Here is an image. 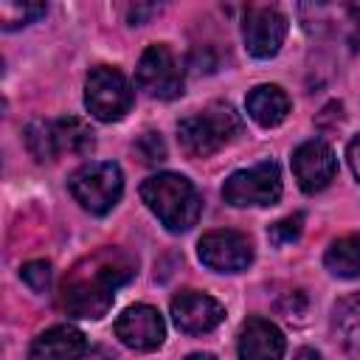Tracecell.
Returning <instances> with one entry per match:
<instances>
[{
    "instance_id": "6da1fadb",
    "label": "cell",
    "mask_w": 360,
    "mask_h": 360,
    "mask_svg": "<svg viewBox=\"0 0 360 360\" xmlns=\"http://www.w3.org/2000/svg\"><path fill=\"white\" fill-rule=\"evenodd\" d=\"M135 273V264L127 253L115 248H101L93 256L82 259L70 276L62 281V309L73 318H87L98 321L101 315L110 312L115 290L127 284Z\"/></svg>"
},
{
    "instance_id": "7a4b0ae2",
    "label": "cell",
    "mask_w": 360,
    "mask_h": 360,
    "mask_svg": "<svg viewBox=\"0 0 360 360\" xmlns=\"http://www.w3.org/2000/svg\"><path fill=\"white\" fill-rule=\"evenodd\" d=\"M141 200L169 233L188 231L191 225H197L200 211H202V200L194 183L174 172H158L146 177L141 183Z\"/></svg>"
},
{
    "instance_id": "3957f363",
    "label": "cell",
    "mask_w": 360,
    "mask_h": 360,
    "mask_svg": "<svg viewBox=\"0 0 360 360\" xmlns=\"http://www.w3.org/2000/svg\"><path fill=\"white\" fill-rule=\"evenodd\" d=\"M242 129V121L236 110L225 101H214L205 110L183 118L177 124V141L180 149L191 158H208L217 149H222L233 135Z\"/></svg>"
},
{
    "instance_id": "277c9868",
    "label": "cell",
    "mask_w": 360,
    "mask_h": 360,
    "mask_svg": "<svg viewBox=\"0 0 360 360\" xmlns=\"http://www.w3.org/2000/svg\"><path fill=\"white\" fill-rule=\"evenodd\" d=\"M68 188L84 211L107 214L124 194V174L112 160H90L70 174Z\"/></svg>"
},
{
    "instance_id": "5b68a950",
    "label": "cell",
    "mask_w": 360,
    "mask_h": 360,
    "mask_svg": "<svg viewBox=\"0 0 360 360\" xmlns=\"http://www.w3.org/2000/svg\"><path fill=\"white\" fill-rule=\"evenodd\" d=\"M222 197L233 208H264L276 205L281 197V169L276 160H262L250 169L228 174L222 183Z\"/></svg>"
},
{
    "instance_id": "8992f818",
    "label": "cell",
    "mask_w": 360,
    "mask_h": 360,
    "mask_svg": "<svg viewBox=\"0 0 360 360\" xmlns=\"http://www.w3.org/2000/svg\"><path fill=\"white\" fill-rule=\"evenodd\" d=\"M84 107L98 121H118L132 107V87L118 68L98 65L84 82Z\"/></svg>"
},
{
    "instance_id": "52a82bcc",
    "label": "cell",
    "mask_w": 360,
    "mask_h": 360,
    "mask_svg": "<svg viewBox=\"0 0 360 360\" xmlns=\"http://www.w3.org/2000/svg\"><path fill=\"white\" fill-rule=\"evenodd\" d=\"M135 84L149 98H160V101L177 98L183 93V68L169 45L158 42L141 53L135 68Z\"/></svg>"
},
{
    "instance_id": "ba28073f",
    "label": "cell",
    "mask_w": 360,
    "mask_h": 360,
    "mask_svg": "<svg viewBox=\"0 0 360 360\" xmlns=\"http://www.w3.org/2000/svg\"><path fill=\"white\" fill-rule=\"evenodd\" d=\"M197 256L208 270L242 273L253 262V242L239 231H208L197 242Z\"/></svg>"
},
{
    "instance_id": "9c48e42d",
    "label": "cell",
    "mask_w": 360,
    "mask_h": 360,
    "mask_svg": "<svg viewBox=\"0 0 360 360\" xmlns=\"http://www.w3.org/2000/svg\"><path fill=\"white\" fill-rule=\"evenodd\" d=\"M287 37V17L273 6H250L242 20V39L250 56L270 59L281 51Z\"/></svg>"
},
{
    "instance_id": "30bf717a",
    "label": "cell",
    "mask_w": 360,
    "mask_h": 360,
    "mask_svg": "<svg viewBox=\"0 0 360 360\" xmlns=\"http://www.w3.org/2000/svg\"><path fill=\"white\" fill-rule=\"evenodd\" d=\"M115 338L135 352H155L166 338L163 315L149 304H132L115 318Z\"/></svg>"
},
{
    "instance_id": "8fae6325",
    "label": "cell",
    "mask_w": 360,
    "mask_h": 360,
    "mask_svg": "<svg viewBox=\"0 0 360 360\" xmlns=\"http://www.w3.org/2000/svg\"><path fill=\"white\" fill-rule=\"evenodd\" d=\"M292 174L298 180L301 191H307V194L323 191L338 174V158H335L332 146L318 141V138L304 141L292 152Z\"/></svg>"
},
{
    "instance_id": "7c38bea8",
    "label": "cell",
    "mask_w": 360,
    "mask_h": 360,
    "mask_svg": "<svg viewBox=\"0 0 360 360\" xmlns=\"http://www.w3.org/2000/svg\"><path fill=\"white\" fill-rule=\"evenodd\" d=\"M222 318H225V307L208 292L183 290L172 298V321L186 335H205L217 329Z\"/></svg>"
},
{
    "instance_id": "4fadbf2b",
    "label": "cell",
    "mask_w": 360,
    "mask_h": 360,
    "mask_svg": "<svg viewBox=\"0 0 360 360\" xmlns=\"http://www.w3.org/2000/svg\"><path fill=\"white\" fill-rule=\"evenodd\" d=\"M287 349L284 332L267 321V318H248L239 329V340H236V352L239 360H281Z\"/></svg>"
},
{
    "instance_id": "5bb4252c",
    "label": "cell",
    "mask_w": 360,
    "mask_h": 360,
    "mask_svg": "<svg viewBox=\"0 0 360 360\" xmlns=\"http://www.w3.org/2000/svg\"><path fill=\"white\" fill-rule=\"evenodd\" d=\"M84 354H87V338L68 323L39 332L28 349V360H82Z\"/></svg>"
},
{
    "instance_id": "9a60e30c",
    "label": "cell",
    "mask_w": 360,
    "mask_h": 360,
    "mask_svg": "<svg viewBox=\"0 0 360 360\" xmlns=\"http://www.w3.org/2000/svg\"><path fill=\"white\" fill-rule=\"evenodd\" d=\"M245 107L259 127H278L290 112V96L278 84H259L248 93Z\"/></svg>"
},
{
    "instance_id": "2e32d148",
    "label": "cell",
    "mask_w": 360,
    "mask_h": 360,
    "mask_svg": "<svg viewBox=\"0 0 360 360\" xmlns=\"http://www.w3.org/2000/svg\"><path fill=\"white\" fill-rule=\"evenodd\" d=\"M332 332L349 360H360V295H346L332 309Z\"/></svg>"
},
{
    "instance_id": "e0dca14e",
    "label": "cell",
    "mask_w": 360,
    "mask_h": 360,
    "mask_svg": "<svg viewBox=\"0 0 360 360\" xmlns=\"http://www.w3.org/2000/svg\"><path fill=\"white\" fill-rule=\"evenodd\" d=\"M53 127V143H56V152L59 155H90L93 146H96V138H93V129L76 118V115H68V118H56L51 121Z\"/></svg>"
},
{
    "instance_id": "ac0fdd59",
    "label": "cell",
    "mask_w": 360,
    "mask_h": 360,
    "mask_svg": "<svg viewBox=\"0 0 360 360\" xmlns=\"http://www.w3.org/2000/svg\"><path fill=\"white\" fill-rule=\"evenodd\" d=\"M323 264L338 278H360V233L335 239L323 253Z\"/></svg>"
},
{
    "instance_id": "d6986e66",
    "label": "cell",
    "mask_w": 360,
    "mask_h": 360,
    "mask_svg": "<svg viewBox=\"0 0 360 360\" xmlns=\"http://www.w3.org/2000/svg\"><path fill=\"white\" fill-rule=\"evenodd\" d=\"M25 146H28V152L39 163L53 160L59 152H56V143H53V127H51V121H31L25 127Z\"/></svg>"
},
{
    "instance_id": "ffe728a7",
    "label": "cell",
    "mask_w": 360,
    "mask_h": 360,
    "mask_svg": "<svg viewBox=\"0 0 360 360\" xmlns=\"http://www.w3.org/2000/svg\"><path fill=\"white\" fill-rule=\"evenodd\" d=\"M39 14H45V3H17V0H3L0 3V22H3L6 31L25 25Z\"/></svg>"
},
{
    "instance_id": "44dd1931",
    "label": "cell",
    "mask_w": 360,
    "mask_h": 360,
    "mask_svg": "<svg viewBox=\"0 0 360 360\" xmlns=\"http://www.w3.org/2000/svg\"><path fill=\"white\" fill-rule=\"evenodd\" d=\"M304 231V214H290L267 228V239L273 245H292Z\"/></svg>"
},
{
    "instance_id": "7402d4cb",
    "label": "cell",
    "mask_w": 360,
    "mask_h": 360,
    "mask_svg": "<svg viewBox=\"0 0 360 360\" xmlns=\"http://www.w3.org/2000/svg\"><path fill=\"white\" fill-rule=\"evenodd\" d=\"M20 276H22V281H25L34 292H45V290L51 287V264L42 262V259L22 264V267H20Z\"/></svg>"
},
{
    "instance_id": "603a6c76",
    "label": "cell",
    "mask_w": 360,
    "mask_h": 360,
    "mask_svg": "<svg viewBox=\"0 0 360 360\" xmlns=\"http://www.w3.org/2000/svg\"><path fill=\"white\" fill-rule=\"evenodd\" d=\"M135 152L141 155L143 163H160V160H166V143H163V138L158 132H143L138 138V143H135Z\"/></svg>"
},
{
    "instance_id": "cb8c5ba5",
    "label": "cell",
    "mask_w": 360,
    "mask_h": 360,
    "mask_svg": "<svg viewBox=\"0 0 360 360\" xmlns=\"http://www.w3.org/2000/svg\"><path fill=\"white\" fill-rule=\"evenodd\" d=\"M346 158H349V166L354 172V177L360 180V135L349 141V149H346Z\"/></svg>"
},
{
    "instance_id": "d4e9b609",
    "label": "cell",
    "mask_w": 360,
    "mask_h": 360,
    "mask_svg": "<svg viewBox=\"0 0 360 360\" xmlns=\"http://www.w3.org/2000/svg\"><path fill=\"white\" fill-rule=\"evenodd\" d=\"M295 360H321V354H318L315 349H301V352L295 354Z\"/></svg>"
},
{
    "instance_id": "484cf974",
    "label": "cell",
    "mask_w": 360,
    "mask_h": 360,
    "mask_svg": "<svg viewBox=\"0 0 360 360\" xmlns=\"http://www.w3.org/2000/svg\"><path fill=\"white\" fill-rule=\"evenodd\" d=\"M186 360H217L214 354H208V352H194V354H188Z\"/></svg>"
},
{
    "instance_id": "4316f807",
    "label": "cell",
    "mask_w": 360,
    "mask_h": 360,
    "mask_svg": "<svg viewBox=\"0 0 360 360\" xmlns=\"http://www.w3.org/2000/svg\"><path fill=\"white\" fill-rule=\"evenodd\" d=\"M98 360H110V357H98Z\"/></svg>"
}]
</instances>
